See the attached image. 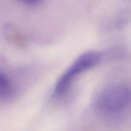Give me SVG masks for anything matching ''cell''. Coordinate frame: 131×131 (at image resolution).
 Segmentation results:
<instances>
[{
    "label": "cell",
    "instance_id": "3957f363",
    "mask_svg": "<svg viewBox=\"0 0 131 131\" xmlns=\"http://www.w3.org/2000/svg\"><path fill=\"white\" fill-rule=\"evenodd\" d=\"M15 87L12 79L6 72L0 70V102H6L14 97Z\"/></svg>",
    "mask_w": 131,
    "mask_h": 131
},
{
    "label": "cell",
    "instance_id": "7a4b0ae2",
    "mask_svg": "<svg viewBox=\"0 0 131 131\" xmlns=\"http://www.w3.org/2000/svg\"><path fill=\"white\" fill-rule=\"evenodd\" d=\"M101 54L90 51L82 54L64 71L57 81L53 90L55 97H60L68 92L75 79L85 72L95 67L100 61Z\"/></svg>",
    "mask_w": 131,
    "mask_h": 131
},
{
    "label": "cell",
    "instance_id": "6da1fadb",
    "mask_svg": "<svg viewBox=\"0 0 131 131\" xmlns=\"http://www.w3.org/2000/svg\"><path fill=\"white\" fill-rule=\"evenodd\" d=\"M131 101V88L124 83L113 84L105 87L96 97V109L107 115L124 111Z\"/></svg>",
    "mask_w": 131,
    "mask_h": 131
},
{
    "label": "cell",
    "instance_id": "277c9868",
    "mask_svg": "<svg viewBox=\"0 0 131 131\" xmlns=\"http://www.w3.org/2000/svg\"><path fill=\"white\" fill-rule=\"evenodd\" d=\"M4 36L6 40L15 46H22L24 42V37L21 32L16 26L12 24H7L3 30Z\"/></svg>",
    "mask_w": 131,
    "mask_h": 131
},
{
    "label": "cell",
    "instance_id": "5b68a950",
    "mask_svg": "<svg viewBox=\"0 0 131 131\" xmlns=\"http://www.w3.org/2000/svg\"><path fill=\"white\" fill-rule=\"evenodd\" d=\"M18 1L27 5H35L41 3L42 0H18Z\"/></svg>",
    "mask_w": 131,
    "mask_h": 131
}]
</instances>
